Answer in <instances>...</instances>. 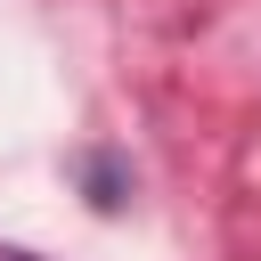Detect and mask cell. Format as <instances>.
I'll return each mask as SVG.
<instances>
[{"label":"cell","instance_id":"6da1fadb","mask_svg":"<svg viewBox=\"0 0 261 261\" xmlns=\"http://www.w3.org/2000/svg\"><path fill=\"white\" fill-rule=\"evenodd\" d=\"M0 261H41V253H24V245H0Z\"/></svg>","mask_w":261,"mask_h":261}]
</instances>
